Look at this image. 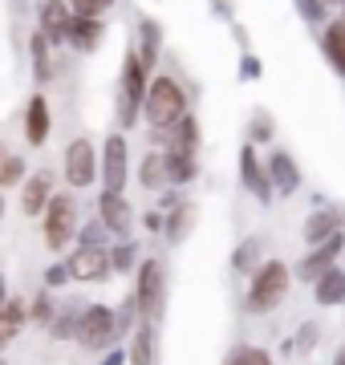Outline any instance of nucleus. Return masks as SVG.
Listing matches in <instances>:
<instances>
[{
    "label": "nucleus",
    "mask_w": 345,
    "mask_h": 365,
    "mask_svg": "<svg viewBox=\"0 0 345 365\" xmlns=\"http://www.w3.org/2000/svg\"><path fill=\"white\" fill-rule=\"evenodd\" d=\"M292 288V268L284 260H264L260 268H256L252 276H248V292H244V309L252 317H268L277 313L280 304H284V297H289Z\"/></svg>",
    "instance_id": "1"
},
{
    "label": "nucleus",
    "mask_w": 345,
    "mask_h": 365,
    "mask_svg": "<svg viewBox=\"0 0 345 365\" xmlns=\"http://www.w3.org/2000/svg\"><path fill=\"white\" fill-rule=\"evenodd\" d=\"M191 114V106H187V93L183 86L175 78H167V73H159V78H150V90H146V106H143V118L150 122V130H175L183 118Z\"/></svg>",
    "instance_id": "2"
},
{
    "label": "nucleus",
    "mask_w": 345,
    "mask_h": 365,
    "mask_svg": "<svg viewBox=\"0 0 345 365\" xmlns=\"http://www.w3.org/2000/svg\"><path fill=\"white\" fill-rule=\"evenodd\" d=\"M118 126L130 130L134 122L143 118V106H146V90H150V69L143 66L138 49H130L122 57V78H118Z\"/></svg>",
    "instance_id": "3"
},
{
    "label": "nucleus",
    "mask_w": 345,
    "mask_h": 365,
    "mask_svg": "<svg viewBox=\"0 0 345 365\" xmlns=\"http://www.w3.org/2000/svg\"><path fill=\"white\" fill-rule=\"evenodd\" d=\"M134 300H138V317L159 325L163 313H167V268L163 260H143L134 268Z\"/></svg>",
    "instance_id": "4"
},
{
    "label": "nucleus",
    "mask_w": 345,
    "mask_h": 365,
    "mask_svg": "<svg viewBox=\"0 0 345 365\" xmlns=\"http://www.w3.org/2000/svg\"><path fill=\"white\" fill-rule=\"evenodd\" d=\"M41 227H45V248L49 252L69 248L73 235H78V203H73V195H61V191H57V195L49 199L45 215H41Z\"/></svg>",
    "instance_id": "5"
},
{
    "label": "nucleus",
    "mask_w": 345,
    "mask_h": 365,
    "mask_svg": "<svg viewBox=\"0 0 345 365\" xmlns=\"http://www.w3.org/2000/svg\"><path fill=\"white\" fill-rule=\"evenodd\" d=\"M78 341L86 349H114L118 345V313L110 304H86Z\"/></svg>",
    "instance_id": "6"
},
{
    "label": "nucleus",
    "mask_w": 345,
    "mask_h": 365,
    "mask_svg": "<svg viewBox=\"0 0 345 365\" xmlns=\"http://www.w3.org/2000/svg\"><path fill=\"white\" fill-rule=\"evenodd\" d=\"M240 182H244V191H248L260 207H268V203L277 199V187L268 179V163L260 158V146H252V143L240 146Z\"/></svg>",
    "instance_id": "7"
},
{
    "label": "nucleus",
    "mask_w": 345,
    "mask_h": 365,
    "mask_svg": "<svg viewBox=\"0 0 345 365\" xmlns=\"http://www.w3.org/2000/svg\"><path fill=\"white\" fill-rule=\"evenodd\" d=\"M345 256V232L333 235V240H325V244H317V248H309L301 260H297V268H292V276L301 280V284H313L317 276H325L329 268H337Z\"/></svg>",
    "instance_id": "8"
},
{
    "label": "nucleus",
    "mask_w": 345,
    "mask_h": 365,
    "mask_svg": "<svg viewBox=\"0 0 345 365\" xmlns=\"http://www.w3.org/2000/svg\"><path fill=\"white\" fill-rule=\"evenodd\" d=\"M126 179H130V146L122 134H110L102 143V191H126Z\"/></svg>",
    "instance_id": "9"
},
{
    "label": "nucleus",
    "mask_w": 345,
    "mask_h": 365,
    "mask_svg": "<svg viewBox=\"0 0 345 365\" xmlns=\"http://www.w3.org/2000/svg\"><path fill=\"white\" fill-rule=\"evenodd\" d=\"M69 276L73 280H86V284H98V280H106L114 272V260H110L106 248H93V244H78V248L69 252L66 260Z\"/></svg>",
    "instance_id": "10"
},
{
    "label": "nucleus",
    "mask_w": 345,
    "mask_h": 365,
    "mask_svg": "<svg viewBox=\"0 0 345 365\" xmlns=\"http://www.w3.org/2000/svg\"><path fill=\"white\" fill-rule=\"evenodd\" d=\"M98 175H102V158H98L93 143L90 138H73L66 150V182L69 187H90Z\"/></svg>",
    "instance_id": "11"
},
{
    "label": "nucleus",
    "mask_w": 345,
    "mask_h": 365,
    "mask_svg": "<svg viewBox=\"0 0 345 365\" xmlns=\"http://www.w3.org/2000/svg\"><path fill=\"white\" fill-rule=\"evenodd\" d=\"M345 232V207L341 203H333V207H313L301 223V240H305V248H317L325 240Z\"/></svg>",
    "instance_id": "12"
},
{
    "label": "nucleus",
    "mask_w": 345,
    "mask_h": 365,
    "mask_svg": "<svg viewBox=\"0 0 345 365\" xmlns=\"http://www.w3.org/2000/svg\"><path fill=\"white\" fill-rule=\"evenodd\" d=\"M264 163H268V179H272V187H277L280 199H289V195H297V191H301V182H305L301 163H297L284 146H272V150L264 155Z\"/></svg>",
    "instance_id": "13"
},
{
    "label": "nucleus",
    "mask_w": 345,
    "mask_h": 365,
    "mask_svg": "<svg viewBox=\"0 0 345 365\" xmlns=\"http://www.w3.org/2000/svg\"><path fill=\"white\" fill-rule=\"evenodd\" d=\"M69 25H73V9L61 0H41L37 4V29L49 37V45H69Z\"/></svg>",
    "instance_id": "14"
},
{
    "label": "nucleus",
    "mask_w": 345,
    "mask_h": 365,
    "mask_svg": "<svg viewBox=\"0 0 345 365\" xmlns=\"http://www.w3.org/2000/svg\"><path fill=\"white\" fill-rule=\"evenodd\" d=\"M98 220L110 227V235L130 240L134 211H130V203H126V195H118V191H102V199H98Z\"/></svg>",
    "instance_id": "15"
},
{
    "label": "nucleus",
    "mask_w": 345,
    "mask_h": 365,
    "mask_svg": "<svg viewBox=\"0 0 345 365\" xmlns=\"http://www.w3.org/2000/svg\"><path fill=\"white\" fill-rule=\"evenodd\" d=\"M317 45H321L325 66H329L337 78H345V21L341 16H329V21L317 29Z\"/></svg>",
    "instance_id": "16"
},
{
    "label": "nucleus",
    "mask_w": 345,
    "mask_h": 365,
    "mask_svg": "<svg viewBox=\"0 0 345 365\" xmlns=\"http://www.w3.org/2000/svg\"><path fill=\"white\" fill-rule=\"evenodd\" d=\"M53 179H49V170H37V175H29L25 187H21V211L25 215H45L49 207V199H53Z\"/></svg>",
    "instance_id": "17"
},
{
    "label": "nucleus",
    "mask_w": 345,
    "mask_h": 365,
    "mask_svg": "<svg viewBox=\"0 0 345 365\" xmlns=\"http://www.w3.org/2000/svg\"><path fill=\"white\" fill-rule=\"evenodd\" d=\"M49 126H53V110H49V102H45V93H33V98H29V110H25V138H29V146H45Z\"/></svg>",
    "instance_id": "18"
},
{
    "label": "nucleus",
    "mask_w": 345,
    "mask_h": 365,
    "mask_svg": "<svg viewBox=\"0 0 345 365\" xmlns=\"http://www.w3.org/2000/svg\"><path fill=\"white\" fill-rule=\"evenodd\" d=\"M309 288H313L317 309H341V304H345V268H341V264H337V268H329V272L317 276Z\"/></svg>",
    "instance_id": "19"
},
{
    "label": "nucleus",
    "mask_w": 345,
    "mask_h": 365,
    "mask_svg": "<svg viewBox=\"0 0 345 365\" xmlns=\"http://www.w3.org/2000/svg\"><path fill=\"white\" fill-rule=\"evenodd\" d=\"M106 37V21L102 16H78L73 13V25H69V45L78 53H93Z\"/></svg>",
    "instance_id": "20"
},
{
    "label": "nucleus",
    "mask_w": 345,
    "mask_h": 365,
    "mask_svg": "<svg viewBox=\"0 0 345 365\" xmlns=\"http://www.w3.org/2000/svg\"><path fill=\"white\" fill-rule=\"evenodd\" d=\"M200 143H203V126L195 114H187L175 130H167V143L163 150H187V155H200Z\"/></svg>",
    "instance_id": "21"
},
{
    "label": "nucleus",
    "mask_w": 345,
    "mask_h": 365,
    "mask_svg": "<svg viewBox=\"0 0 345 365\" xmlns=\"http://www.w3.org/2000/svg\"><path fill=\"white\" fill-rule=\"evenodd\" d=\"M138 182H143L146 191H155V195H163V191L171 187V175H167V155H163V150H146V158L138 163Z\"/></svg>",
    "instance_id": "22"
},
{
    "label": "nucleus",
    "mask_w": 345,
    "mask_h": 365,
    "mask_svg": "<svg viewBox=\"0 0 345 365\" xmlns=\"http://www.w3.org/2000/svg\"><path fill=\"white\" fill-rule=\"evenodd\" d=\"M159 53H163V25L155 16H143L138 21V57H143L146 69L159 66Z\"/></svg>",
    "instance_id": "23"
},
{
    "label": "nucleus",
    "mask_w": 345,
    "mask_h": 365,
    "mask_svg": "<svg viewBox=\"0 0 345 365\" xmlns=\"http://www.w3.org/2000/svg\"><path fill=\"white\" fill-rule=\"evenodd\" d=\"M130 365H155V357H159V337H155V325L150 321H143V325L130 333Z\"/></svg>",
    "instance_id": "24"
},
{
    "label": "nucleus",
    "mask_w": 345,
    "mask_h": 365,
    "mask_svg": "<svg viewBox=\"0 0 345 365\" xmlns=\"http://www.w3.org/2000/svg\"><path fill=\"white\" fill-rule=\"evenodd\" d=\"M260 264H264V240H260V235H248V240H240L236 252H232V272L252 276Z\"/></svg>",
    "instance_id": "25"
},
{
    "label": "nucleus",
    "mask_w": 345,
    "mask_h": 365,
    "mask_svg": "<svg viewBox=\"0 0 345 365\" xmlns=\"http://www.w3.org/2000/svg\"><path fill=\"white\" fill-rule=\"evenodd\" d=\"M81 313H86V304H81V300H66V304L57 309V317L49 321V337H53V341H69V337H78V329H81Z\"/></svg>",
    "instance_id": "26"
},
{
    "label": "nucleus",
    "mask_w": 345,
    "mask_h": 365,
    "mask_svg": "<svg viewBox=\"0 0 345 365\" xmlns=\"http://www.w3.org/2000/svg\"><path fill=\"white\" fill-rule=\"evenodd\" d=\"M25 325H29V304H25V300H9V304L0 309V349H4V345H13Z\"/></svg>",
    "instance_id": "27"
},
{
    "label": "nucleus",
    "mask_w": 345,
    "mask_h": 365,
    "mask_svg": "<svg viewBox=\"0 0 345 365\" xmlns=\"http://www.w3.org/2000/svg\"><path fill=\"white\" fill-rule=\"evenodd\" d=\"M163 155H167L171 187H187V182L200 179V155H187V150H163Z\"/></svg>",
    "instance_id": "28"
},
{
    "label": "nucleus",
    "mask_w": 345,
    "mask_h": 365,
    "mask_svg": "<svg viewBox=\"0 0 345 365\" xmlns=\"http://www.w3.org/2000/svg\"><path fill=\"white\" fill-rule=\"evenodd\" d=\"M195 220H200V211H195V203H179L175 211H167V227H163V235L171 240V244H183L187 232L195 227Z\"/></svg>",
    "instance_id": "29"
},
{
    "label": "nucleus",
    "mask_w": 345,
    "mask_h": 365,
    "mask_svg": "<svg viewBox=\"0 0 345 365\" xmlns=\"http://www.w3.org/2000/svg\"><path fill=\"white\" fill-rule=\"evenodd\" d=\"M49 49H53L49 37L37 29L33 41H29V53H33V78H37V81H53V57H49Z\"/></svg>",
    "instance_id": "30"
},
{
    "label": "nucleus",
    "mask_w": 345,
    "mask_h": 365,
    "mask_svg": "<svg viewBox=\"0 0 345 365\" xmlns=\"http://www.w3.org/2000/svg\"><path fill=\"white\" fill-rule=\"evenodd\" d=\"M317 345H321V325H317V321H301L297 333H292V341H284V353L305 357V353H313Z\"/></svg>",
    "instance_id": "31"
},
{
    "label": "nucleus",
    "mask_w": 345,
    "mask_h": 365,
    "mask_svg": "<svg viewBox=\"0 0 345 365\" xmlns=\"http://www.w3.org/2000/svg\"><path fill=\"white\" fill-rule=\"evenodd\" d=\"M224 365H277V357L264 349V345H232L227 349V357H224Z\"/></svg>",
    "instance_id": "32"
},
{
    "label": "nucleus",
    "mask_w": 345,
    "mask_h": 365,
    "mask_svg": "<svg viewBox=\"0 0 345 365\" xmlns=\"http://www.w3.org/2000/svg\"><path fill=\"white\" fill-rule=\"evenodd\" d=\"M277 138V118L268 114V110H256L252 118H248V138L244 143H252V146H268Z\"/></svg>",
    "instance_id": "33"
},
{
    "label": "nucleus",
    "mask_w": 345,
    "mask_h": 365,
    "mask_svg": "<svg viewBox=\"0 0 345 365\" xmlns=\"http://www.w3.org/2000/svg\"><path fill=\"white\" fill-rule=\"evenodd\" d=\"M110 260H114V272H134V268H138V244H134V240H118V244H114V248H110Z\"/></svg>",
    "instance_id": "34"
},
{
    "label": "nucleus",
    "mask_w": 345,
    "mask_h": 365,
    "mask_svg": "<svg viewBox=\"0 0 345 365\" xmlns=\"http://www.w3.org/2000/svg\"><path fill=\"white\" fill-rule=\"evenodd\" d=\"M329 4L333 0H297V13L305 16V25L321 29L325 21H329Z\"/></svg>",
    "instance_id": "35"
},
{
    "label": "nucleus",
    "mask_w": 345,
    "mask_h": 365,
    "mask_svg": "<svg viewBox=\"0 0 345 365\" xmlns=\"http://www.w3.org/2000/svg\"><path fill=\"white\" fill-rule=\"evenodd\" d=\"M57 317V304H53V297L49 292H37V297L29 300V321H37V325H45L49 329V321Z\"/></svg>",
    "instance_id": "36"
},
{
    "label": "nucleus",
    "mask_w": 345,
    "mask_h": 365,
    "mask_svg": "<svg viewBox=\"0 0 345 365\" xmlns=\"http://www.w3.org/2000/svg\"><path fill=\"white\" fill-rule=\"evenodd\" d=\"M25 158L21 155H9L4 158V167H0V187H25Z\"/></svg>",
    "instance_id": "37"
},
{
    "label": "nucleus",
    "mask_w": 345,
    "mask_h": 365,
    "mask_svg": "<svg viewBox=\"0 0 345 365\" xmlns=\"http://www.w3.org/2000/svg\"><path fill=\"white\" fill-rule=\"evenodd\" d=\"M260 78H264V61L256 53H244L240 57V81H260Z\"/></svg>",
    "instance_id": "38"
},
{
    "label": "nucleus",
    "mask_w": 345,
    "mask_h": 365,
    "mask_svg": "<svg viewBox=\"0 0 345 365\" xmlns=\"http://www.w3.org/2000/svg\"><path fill=\"white\" fill-rule=\"evenodd\" d=\"M106 235H110V227L102 220H93V223H86L81 227V244H93V248H106Z\"/></svg>",
    "instance_id": "39"
},
{
    "label": "nucleus",
    "mask_w": 345,
    "mask_h": 365,
    "mask_svg": "<svg viewBox=\"0 0 345 365\" xmlns=\"http://www.w3.org/2000/svg\"><path fill=\"white\" fill-rule=\"evenodd\" d=\"M114 0H73V13L78 16H102Z\"/></svg>",
    "instance_id": "40"
},
{
    "label": "nucleus",
    "mask_w": 345,
    "mask_h": 365,
    "mask_svg": "<svg viewBox=\"0 0 345 365\" xmlns=\"http://www.w3.org/2000/svg\"><path fill=\"white\" fill-rule=\"evenodd\" d=\"M66 280H73L66 264H49V268H45V288H61Z\"/></svg>",
    "instance_id": "41"
},
{
    "label": "nucleus",
    "mask_w": 345,
    "mask_h": 365,
    "mask_svg": "<svg viewBox=\"0 0 345 365\" xmlns=\"http://www.w3.org/2000/svg\"><path fill=\"white\" fill-rule=\"evenodd\" d=\"M212 9H215L220 21H232V25H236V4H232V0H212Z\"/></svg>",
    "instance_id": "42"
},
{
    "label": "nucleus",
    "mask_w": 345,
    "mask_h": 365,
    "mask_svg": "<svg viewBox=\"0 0 345 365\" xmlns=\"http://www.w3.org/2000/svg\"><path fill=\"white\" fill-rule=\"evenodd\" d=\"M143 227H146V232H163V227H167V215H163V211H146Z\"/></svg>",
    "instance_id": "43"
},
{
    "label": "nucleus",
    "mask_w": 345,
    "mask_h": 365,
    "mask_svg": "<svg viewBox=\"0 0 345 365\" xmlns=\"http://www.w3.org/2000/svg\"><path fill=\"white\" fill-rule=\"evenodd\" d=\"M130 361V353L122 349V345H114V349H106V357H102V365H126Z\"/></svg>",
    "instance_id": "44"
},
{
    "label": "nucleus",
    "mask_w": 345,
    "mask_h": 365,
    "mask_svg": "<svg viewBox=\"0 0 345 365\" xmlns=\"http://www.w3.org/2000/svg\"><path fill=\"white\" fill-rule=\"evenodd\" d=\"M329 365H345V341L337 345V353H333V361H329Z\"/></svg>",
    "instance_id": "45"
},
{
    "label": "nucleus",
    "mask_w": 345,
    "mask_h": 365,
    "mask_svg": "<svg viewBox=\"0 0 345 365\" xmlns=\"http://www.w3.org/2000/svg\"><path fill=\"white\" fill-rule=\"evenodd\" d=\"M9 304V292H4V276H0V309Z\"/></svg>",
    "instance_id": "46"
},
{
    "label": "nucleus",
    "mask_w": 345,
    "mask_h": 365,
    "mask_svg": "<svg viewBox=\"0 0 345 365\" xmlns=\"http://www.w3.org/2000/svg\"><path fill=\"white\" fill-rule=\"evenodd\" d=\"M333 9H337V16L345 21V0H333Z\"/></svg>",
    "instance_id": "47"
},
{
    "label": "nucleus",
    "mask_w": 345,
    "mask_h": 365,
    "mask_svg": "<svg viewBox=\"0 0 345 365\" xmlns=\"http://www.w3.org/2000/svg\"><path fill=\"white\" fill-rule=\"evenodd\" d=\"M4 158H9V155H4V150H0V167H4Z\"/></svg>",
    "instance_id": "48"
},
{
    "label": "nucleus",
    "mask_w": 345,
    "mask_h": 365,
    "mask_svg": "<svg viewBox=\"0 0 345 365\" xmlns=\"http://www.w3.org/2000/svg\"><path fill=\"white\" fill-rule=\"evenodd\" d=\"M0 215H4V199H0Z\"/></svg>",
    "instance_id": "49"
},
{
    "label": "nucleus",
    "mask_w": 345,
    "mask_h": 365,
    "mask_svg": "<svg viewBox=\"0 0 345 365\" xmlns=\"http://www.w3.org/2000/svg\"><path fill=\"white\" fill-rule=\"evenodd\" d=\"M0 365H4V361H0Z\"/></svg>",
    "instance_id": "50"
}]
</instances>
